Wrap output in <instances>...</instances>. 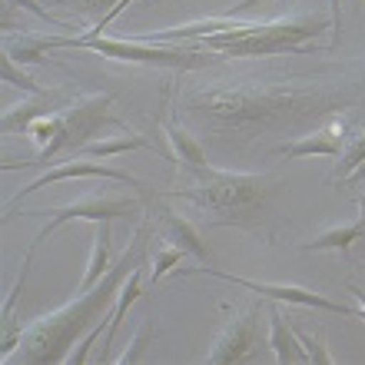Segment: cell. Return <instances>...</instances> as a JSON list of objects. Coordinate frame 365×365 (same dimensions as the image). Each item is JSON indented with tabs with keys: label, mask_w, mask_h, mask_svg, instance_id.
I'll list each match as a JSON object with an SVG mask.
<instances>
[{
	"label": "cell",
	"mask_w": 365,
	"mask_h": 365,
	"mask_svg": "<svg viewBox=\"0 0 365 365\" xmlns=\"http://www.w3.org/2000/svg\"><path fill=\"white\" fill-rule=\"evenodd\" d=\"M7 4H17V7H27L30 14H37V17H43V20H50V24H57L60 27V20H53L47 14V7H40V4H34V0H7Z\"/></svg>",
	"instance_id": "cell-30"
},
{
	"label": "cell",
	"mask_w": 365,
	"mask_h": 365,
	"mask_svg": "<svg viewBox=\"0 0 365 365\" xmlns=\"http://www.w3.org/2000/svg\"><path fill=\"white\" fill-rule=\"evenodd\" d=\"M60 180H116V182H126V186H136V180L130 173H123V170L103 166V163H96V160H70V163H63V166H57V170H47L43 176H37L30 186H24V190H20L17 196L7 202L4 220H10V216H14V210L27 200L30 192H37V190H43V186H50V182H60Z\"/></svg>",
	"instance_id": "cell-8"
},
{
	"label": "cell",
	"mask_w": 365,
	"mask_h": 365,
	"mask_svg": "<svg viewBox=\"0 0 365 365\" xmlns=\"http://www.w3.org/2000/svg\"><path fill=\"white\" fill-rule=\"evenodd\" d=\"M365 163V133H359L356 136V143L349 146L346 153H342V160H339V170H336V176L339 180H346L349 173H356L359 166Z\"/></svg>",
	"instance_id": "cell-24"
},
{
	"label": "cell",
	"mask_w": 365,
	"mask_h": 365,
	"mask_svg": "<svg viewBox=\"0 0 365 365\" xmlns=\"http://www.w3.org/2000/svg\"><path fill=\"white\" fill-rule=\"evenodd\" d=\"M96 226H100V236H96V242H93V259H90L87 272H83L80 292L96 286V282L110 272V222H96Z\"/></svg>",
	"instance_id": "cell-18"
},
{
	"label": "cell",
	"mask_w": 365,
	"mask_h": 365,
	"mask_svg": "<svg viewBox=\"0 0 365 365\" xmlns=\"http://www.w3.org/2000/svg\"><path fill=\"white\" fill-rule=\"evenodd\" d=\"M146 140L143 136H133V133H126V136H116V140H106V143H87L80 153L83 156H96V160H106V156H116V153H130V150H146Z\"/></svg>",
	"instance_id": "cell-22"
},
{
	"label": "cell",
	"mask_w": 365,
	"mask_h": 365,
	"mask_svg": "<svg viewBox=\"0 0 365 365\" xmlns=\"http://www.w3.org/2000/svg\"><path fill=\"white\" fill-rule=\"evenodd\" d=\"M50 4H57V7H67V10H77L80 17H93V30L90 34H103V27L110 24L113 17H120V4L123 0H50Z\"/></svg>",
	"instance_id": "cell-15"
},
{
	"label": "cell",
	"mask_w": 365,
	"mask_h": 365,
	"mask_svg": "<svg viewBox=\"0 0 365 365\" xmlns=\"http://www.w3.org/2000/svg\"><path fill=\"white\" fill-rule=\"evenodd\" d=\"M359 182H365V163L359 166L356 173H349L346 180H342V186H359Z\"/></svg>",
	"instance_id": "cell-32"
},
{
	"label": "cell",
	"mask_w": 365,
	"mask_h": 365,
	"mask_svg": "<svg viewBox=\"0 0 365 365\" xmlns=\"http://www.w3.org/2000/svg\"><path fill=\"white\" fill-rule=\"evenodd\" d=\"M269 346H272V356H276L279 365L309 362L306 349H302V342H299L296 332L286 326V319H282V312H279L276 299H272V306H269Z\"/></svg>",
	"instance_id": "cell-11"
},
{
	"label": "cell",
	"mask_w": 365,
	"mask_h": 365,
	"mask_svg": "<svg viewBox=\"0 0 365 365\" xmlns=\"http://www.w3.org/2000/svg\"><path fill=\"white\" fill-rule=\"evenodd\" d=\"M163 133H166V140L173 143V150L182 160V166H210L206 163V150H202V143L200 140H192L176 120H170V123L163 126Z\"/></svg>",
	"instance_id": "cell-16"
},
{
	"label": "cell",
	"mask_w": 365,
	"mask_h": 365,
	"mask_svg": "<svg viewBox=\"0 0 365 365\" xmlns=\"http://www.w3.org/2000/svg\"><path fill=\"white\" fill-rule=\"evenodd\" d=\"M332 20L326 17H279V20H236L210 17L196 24H182L176 30L146 34L143 43H166V40H200L202 47L220 50L226 57H276V53H306L302 43L316 40Z\"/></svg>",
	"instance_id": "cell-3"
},
{
	"label": "cell",
	"mask_w": 365,
	"mask_h": 365,
	"mask_svg": "<svg viewBox=\"0 0 365 365\" xmlns=\"http://www.w3.org/2000/svg\"><path fill=\"white\" fill-rule=\"evenodd\" d=\"M329 10H332V47L339 43V34H342V0H329Z\"/></svg>",
	"instance_id": "cell-29"
},
{
	"label": "cell",
	"mask_w": 365,
	"mask_h": 365,
	"mask_svg": "<svg viewBox=\"0 0 365 365\" xmlns=\"http://www.w3.org/2000/svg\"><path fill=\"white\" fill-rule=\"evenodd\" d=\"M136 206H140L136 200H106V196H87V200L70 202V206H60V210H47L50 212V222L43 226V232H40L37 240H34V246H37V242H43L47 236H53V232H57L63 222H70V220L113 222L116 216H126V212H133Z\"/></svg>",
	"instance_id": "cell-9"
},
{
	"label": "cell",
	"mask_w": 365,
	"mask_h": 365,
	"mask_svg": "<svg viewBox=\"0 0 365 365\" xmlns=\"http://www.w3.org/2000/svg\"><path fill=\"white\" fill-rule=\"evenodd\" d=\"M362 232H365V220H356V222H349V226H339V230H329V232H322V236H316V240L306 242L302 250H306V252H319V250L346 252L349 246L362 236Z\"/></svg>",
	"instance_id": "cell-17"
},
{
	"label": "cell",
	"mask_w": 365,
	"mask_h": 365,
	"mask_svg": "<svg viewBox=\"0 0 365 365\" xmlns=\"http://www.w3.org/2000/svg\"><path fill=\"white\" fill-rule=\"evenodd\" d=\"M60 130L57 136H53V143L43 146L40 150V156L34 160V163H47V160H53L57 153H80L83 146H87V140L93 133H100L103 126H120L123 130V120H116L113 113V96L106 93H90L83 96V100H77V103H70L60 110Z\"/></svg>",
	"instance_id": "cell-5"
},
{
	"label": "cell",
	"mask_w": 365,
	"mask_h": 365,
	"mask_svg": "<svg viewBox=\"0 0 365 365\" xmlns=\"http://www.w3.org/2000/svg\"><path fill=\"white\" fill-rule=\"evenodd\" d=\"M262 4H266V0H240V4H232V7L226 10L222 17H242L246 10H252V7H262Z\"/></svg>",
	"instance_id": "cell-31"
},
{
	"label": "cell",
	"mask_w": 365,
	"mask_h": 365,
	"mask_svg": "<svg viewBox=\"0 0 365 365\" xmlns=\"http://www.w3.org/2000/svg\"><path fill=\"white\" fill-rule=\"evenodd\" d=\"M160 212H163V222H166V230H170V240H173L182 252H190V256H196V259H202V262L212 259L210 246L200 240V232L192 230V226L182 220V216H176L173 210H160Z\"/></svg>",
	"instance_id": "cell-13"
},
{
	"label": "cell",
	"mask_w": 365,
	"mask_h": 365,
	"mask_svg": "<svg viewBox=\"0 0 365 365\" xmlns=\"http://www.w3.org/2000/svg\"><path fill=\"white\" fill-rule=\"evenodd\" d=\"M362 96L356 80H326V83H232V87L186 90L176 106L200 123L216 130L222 140H252L302 120H322L352 106Z\"/></svg>",
	"instance_id": "cell-1"
},
{
	"label": "cell",
	"mask_w": 365,
	"mask_h": 365,
	"mask_svg": "<svg viewBox=\"0 0 365 365\" xmlns=\"http://www.w3.org/2000/svg\"><path fill=\"white\" fill-rule=\"evenodd\" d=\"M349 292L359 299V309H362V319H365V289H359V286H352V282H349Z\"/></svg>",
	"instance_id": "cell-33"
},
{
	"label": "cell",
	"mask_w": 365,
	"mask_h": 365,
	"mask_svg": "<svg viewBox=\"0 0 365 365\" xmlns=\"http://www.w3.org/2000/svg\"><path fill=\"white\" fill-rule=\"evenodd\" d=\"M180 276H216V279H226L232 286L240 289H250L256 296L262 299H276V302H292V306H309V309H326V312H339V316L346 319H362V309H352V306H339L332 299L319 296V292H309L302 286H272V282H252V279H242V276H232V272H222V269H212V266H192V269H180Z\"/></svg>",
	"instance_id": "cell-7"
},
{
	"label": "cell",
	"mask_w": 365,
	"mask_h": 365,
	"mask_svg": "<svg viewBox=\"0 0 365 365\" xmlns=\"http://www.w3.org/2000/svg\"><path fill=\"white\" fill-rule=\"evenodd\" d=\"M256 322H259V306L256 309H246L240 316L232 319L230 326L222 329V336L216 339V346L210 349L206 362L210 365H232V362H242L250 356L252 342H256Z\"/></svg>",
	"instance_id": "cell-10"
},
{
	"label": "cell",
	"mask_w": 365,
	"mask_h": 365,
	"mask_svg": "<svg viewBox=\"0 0 365 365\" xmlns=\"http://www.w3.org/2000/svg\"><path fill=\"white\" fill-rule=\"evenodd\" d=\"M63 47H83L100 57L126 60V63H143V67H173V70H200L216 63V57L200 53V50H180V47H150V43H133V40H110L103 34H87V37L63 40Z\"/></svg>",
	"instance_id": "cell-6"
},
{
	"label": "cell",
	"mask_w": 365,
	"mask_h": 365,
	"mask_svg": "<svg viewBox=\"0 0 365 365\" xmlns=\"http://www.w3.org/2000/svg\"><path fill=\"white\" fill-rule=\"evenodd\" d=\"M53 47H63V37H17L7 43V57H14L17 63H37Z\"/></svg>",
	"instance_id": "cell-19"
},
{
	"label": "cell",
	"mask_w": 365,
	"mask_h": 365,
	"mask_svg": "<svg viewBox=\"0 0 365 365\" xmlns=\"http://www.w3.org/2000/svg\"><path fill=\"white\" fill-rule=\"evenodd\" d=\"M140 266H143V262H140ZM140 266L130 272L126 286L120 289V296H116V306H113V312H110V326H106V346H103V352H100V359H106V349L113 346V339H116V332H120V322H123L126 309L143 296V282H140V272H143V269H140Z\"/></svg>",
	"instance_id": "cell-14"
},
{
	"label": "cell",
	"mask_w": 365,
	"mask_h": 365,
	"mask_svg": "<svg viewBox=\"0 0 365 365\" xmlns=\"http://www.w3.org/2000/svg\"><path fill=\"white\" fill-rule=\"evenodd\" d=\"M173 196L196 202L206 212H216L222 222H246L259 216L272 196V176L256 173H222L212 166H186V182Z\"/></svg>",
	"instance_id": "cell-4"
},
{
	"label": "cell",
	"mask_w": 365,
	"mask_h": 365,
	"mask_svg": "<svg viewBox=\"0 0 365 365\" xmlns=\"http://www.w3.org/2000/svg\"><path fill=\"white\" fill-rule=\"evenodd\" d=\"M153 336V319H146L143 326H140V332L133 336V342H130V349H126L123 356L116 359V362H123V365H130V362H140L143 359V349H146V339Z\"/></svg>",
	"instance_id": "cell-25"
},
{
	"label": "cell",
	"mask_w": 365,
	"mask_h": 365,
	"mask_svg": "<svg viewBox=\"0 0 365 365\" xmlns=\"http://www.w3.org/2000/svg\"><path fill=\"white\" fill-rule=\"evenodd\" d=\"M100 329H103V319H100V322H96V326L90 329V336L83 339V342H80V349H77V352H73V356H67V362H73V365H83V362H87V356H90V346H93L96 339H100Z\"/></svg>",
	"instance_id": "cell-28"
},
{
	"label": "cell",
	"mask_w": 365,
	"mask_h": 365,
	"mask_svg": "<svg viewBox=\"0 0 365 365\" xmlns=\"http://www.w3.org/2000/svg\"><path fill=\"white\" fill-rule=\"evenodd\" d=\"M0 77L7 80V83H14V87H20V90H24V93L43 96V90H40L37 83H34V80H30L27 73H24V70H17V60H14V57H7V53H4V63H0Z\"/></svg>",
	"instance_id": "cell-23"
},
{
	"label": "cell",
	"mask_w": 365,
	"mask_h": 365,
	"mask_svg": "<svg viewBox=\"0 0 365 365\" xmlns=\"http://www.w3.org/2000/svg\"><path fill=\"white\" fill-rule=\"evenodd\" d=\"M359 206H362V220H365V192L359 196Z\"/></svg>",
	"instance_id": "cell-34"
},
{
	"label": "cell",
	"mask_w": 365,
	"mask_h": 365,
	"mask_svg": "<svg viewBox=\"0 0 365 365\" xmlns=\"http://www.w3.org/2000/svg\"><path fill=\"white\" fill-rule=\"evenodd\" d=\"M30 262H34V250L27 252V259H24V272H20L17 286H14V292H10V299H7V306H4V359H7L10 352H14V346L20 342V332H17V326H14V306H17L20 292H24V279L30 276Z\"/></svg>",
	"instance_id": "cell-21"
},
{
	"label": "cell",
	"mask_w": 365,
	"mask_h": 365,
	"mask_svg": "<svg viewBox=\"0 0 365 365\" xmlns=\"http://www.w3.org/2000/svg\"><path fill=\"white\" fill-rule=\"evenodd\" d=\"M53 113V106L47 103V93L37 96V103H27V106H17V110H7L4 113V133H24V130H30V123L34 120H40V116H50Z\"/></svg>",
	"instance_id": "cell-20"
},
{
	"label": "cell",
	"mask_w": 365,
	"mask_h": 365,
	"mask_svg": "<svg viewBox=\"0 0 365 365\" xmlns=\"http://www.w3.org/2000/svg\"><path fill=\"white\" fill-rule=\"evenodd\" d=\"M180 259H182V250L176 246V242L170 246V250L160 252V256H156V262H153V282H156V279H163L170 269H176V262H180Z\"/></svg>",
	"instance_id": "cell-27"
},
{
	"label": "cell",
	"mask_w": 365,
	"mask_h": 365,
	"mask_svg": "<svg viewBox=\"0 0 365 365\" xmlns=\"http://www.w3.org/2000/svg\"><path fill=\"white\" fill-rule=\"evenodd\" d=\"M279 153L286 160H299V156L319 153V156H342V126H326L312 136H302L296 143L279 146Z\"/></svg>",
	"instance_id": "cell-12"
},
{
	"label": "cell",
	"mask_w": 365,
	"mask_h": 365,
	"mask_svg": "<svg viewBox=\"0 0 365 365\" xmlns=\"http://www.w3.org/2000/svg\"><path fill=\"white\" fill-rule=\"evenodd\" d=\"M296 336H299V342L306 346L309 362H316V365H329V362H336V359H332V352H329V349L322 346V336H302V332H296Z\"/></svg>",
	"instance_id": "cell-26"
},
{
	"label": "cell",
	"mask_w": 365,
	"mask_h": 365,
	"mask_svg": "<svg viewBox=\"0 0 365 365\" xmlns=\"http://www.w3.org/2000/svg\"><path fill=\"white\" fill-rule=\"evenodd\" d=\"M146 236H150V220L136 230L133 236V246L120 256L116 266H110L96 286L83 289V296L73 299L70 306L57 309V312H50V316L37 319L34 326L24 332L20 339V349L17 352H10L7 362H67V349L73 346V339H80L93 326L96 316H103L106 309L113 306V299L120 296L116 289L123 282L126 272H133L140 262H143V250H146Z\"/></svg>",
	"instance_id": "cell-2"
}]
</instances>
